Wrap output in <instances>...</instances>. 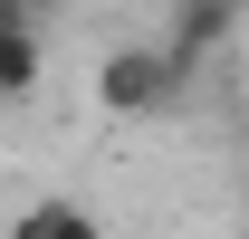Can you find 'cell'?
<instances>
[{"instance_id":"6da1fadb","label":"cell","mask_w":249,"mask_h":239,"mask_svg":"<svg viewBox=\"0 0 249 239\" xmlns=\"http://www.w3.org/2000/svg\"><path fill=\"white\" fill-rule=\"evenodd\" d=\"M0 239H115V220L87 191H29V201L0 220Z\"/></svg>"},{"instance_id":"7a4b0ae2","label":"cell","mask_w":249,"mask_h":239,"mask_svg":"<svg viewBox=\"0 0 249 239\" xmlns=\"http://www.w3.org/2000/svg\"><path fill=\"white\" fill-rule=\"evenodd\" d=\"M230 10H249V0H230Z\"/></svg>"}]
</instances>
